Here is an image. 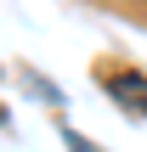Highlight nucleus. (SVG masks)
I'll list each match as a JSON object with an SVG mask.
<instances>
[{
  "label": "nucleus",
  "mask_w": 147,
  "mask_h": 152,
  "mask_svg": "<svg viewBox=\"0 0 147 152\" xmlns=\"http://www.w3.org/2000/svg\"><path fill=\"white\" fill-rule=\"evenodd\" d=\"M108 96H113L119 107H130V113L147 118V73H136V68H113V73H108Z\"/></svg>",
  "instance_id": "obj_1"
},
{
  "label": "nucleus",
  "mask_w": 147,
  "mask_h": 152,
  "mask_svg": "<svg viewBox=\"0 0 147 152\" xmlns=\"http://www.w3.org/2000/svg\"><path fill=\"white\" fill-rule=\"evenodd\" d=\"M62 147H68V152H96V147H91V141H79L74 130H62Z\"/></svg>",
  "instance_id": "obj_2"
}]
</instances>
